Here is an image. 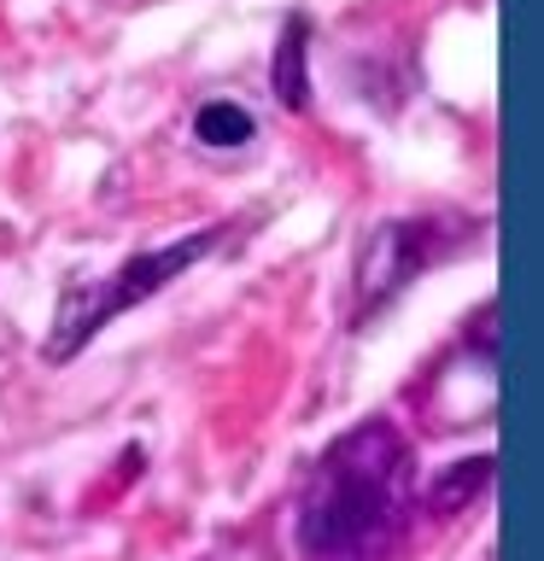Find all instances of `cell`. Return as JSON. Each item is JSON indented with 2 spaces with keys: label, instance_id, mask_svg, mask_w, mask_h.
Listing matches in <instances>:
<instances>
[{
  "label": "cell",
  "instance_id": "1",
  "mask_svg": "<svg viewBox=\"0 0 544 561\" xmlns=\"http://www.w3.org/2000/svg\"><path fill=\"white\" fill-rule=\"evenodd\" d=\"M410 526V445L363 421L316 456L298 497V550L310 561H386Z\"/></svg>",
  "mask_w": 544,
  "mask_h": 561
},
{
  "label": "cell",
  "instance_id": "2",
  "mask_svg": "<svg viewBox=\"0 0 544 561\" xmlns=\"http://www.w3.org/2000/svg\"><path fill=\"white\" fill-rule=\"evenodd\" d=\"M217 240H223V228H205V234H188V240L165 245V252H140V257H129L112 280H82V287H70V293L59 298V316H53V340H47L42 357H47V363L77 357V351L94 340V333L112 322V316L135 310L140 298H152V293H165L170 280L182 275L188 263H200Z\"/></svg>",
  "mask_w": 544,
  "mask_h": 561
},
{
  "label": "cell",
  "instance_id": "3",
  "mask_svg": "<svg viewBox=\"0 0 544 561\" xmlns=\"http://www.w3.org/2000/svg\"><path fill=\"white\" fill-rule=\"evenodd\" d=\"M416 234H421V228H410V222H386V228L369 234L363 263H358V322L381 305V298H393L404 280L421 270V263H428V245H421Z\"/></svg>",
  "mask_w": 544,
  "mask_h": 561
},
{
  "label": "cell",
  "instance_id": "4",
  "mask_svg": "<svg viewBox=\"0 0 544 561\" xmlns=\"http://www.w3.org/2000/svg\"><path fill=\"white\" fill-rule=\"evenodd\" d=\"M305 35H310V24H305V18H293L287 35H281V53H275V100L287 105V112H305V105H310V82H305Z\"/></svg>",
  "mask_w": 544,
  "mask_h": 561
},
{
  "label": "cell",
  "instance_id": "5",
  "mask_svg": "<svg viewBox=\"0 0 544 561\" xmlns=\"http://www.w3.org/2000/svg\"><path fill=\"white\" fill-rule=\"evenodd\" d=\"M193 135H200L205 147H246V140L258 135V123H252V112H246V105H235V100H211V105H200V112H193Z\"/></svg>",
  "mask_w": 544,
  "mask_h": 561
}]
</instances>
